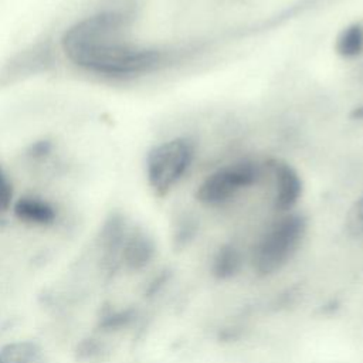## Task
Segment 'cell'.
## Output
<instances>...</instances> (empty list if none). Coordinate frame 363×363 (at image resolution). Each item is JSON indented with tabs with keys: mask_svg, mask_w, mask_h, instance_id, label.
Masks as SVG:
<instances>
[{
	"mask_svg": "<svg viewBox=\"0 0 363 363\" xmlns=\"http://www.w3.org/2000/svg\"><path fill=\"white\" fill-rule=\"evenodd\" d=\"M153 252V241L143 230L135 227L128 231L121 250V258L129 268H143L152 259Z\"/></svg>",
	"mask_w": 363,
	"mask_h": 363,
	"instance_id": "ba28073f",
	"label": "cell"
},
{
	"mask_svg": "<svg viewBox=\"0 0 363 363\" xmlns=\"http://www.w3.org/2000/svg\"><path fill=\"white\" fill-rule=\"evenodd\" d=\"M352 224L359 231H363V199L354 206L352 213Z\"/></svg>",
	"mask_w": 363,
	"mask_h": 363,
	"instance_id": "4fadbf2b",
	"label": "cell"
},
{
	"mask_svg": "<svg viewBox=\"0 0 363 363\" xmlns=\"http://www.w3.org/2000/svg\"><path fill=\"white\" fill-rule=\"evenodd\" d=\"M265 169L274 179L275 208L279 211L291 210L302 193V182L296 170L284 160L277 159L265 162Z\"/></svg>",
	"mask_w": 363,
	"mask_h": 363,
	"instance_id": "8992f818",
	"label": "cell"
},
{
	"mask_svg": "<svg viewBox=\"0 0 363 363\" xmlns=\"http://www.w3.org/2000/svg\"><path fill=\"white\" fill-rule=\"evenodd\" d=\"M52 64V50L47 43H38L16 54L0 72L1 84H13L27 77L47 71Z\"/></svg>",
	"mask_w": 363,
	"mask_h": 363,
	"instance_id": "5b68a950",
	"label": "cell"
},
{
	"mask_svg": "<svg viewBox=\"0 0 363 363\" xmlns=\"http://www.w3.org/2000/svg\"><path fill=\"white\" fill-rule=\"evenodd\" d=\"M11 210L21 223L30 225L45 227L57 220V208L38 196H23L14 200Z\"/></svg>",
	"mask_w": 363,
	"mask_h": 363,
	"instance_id": "52a82bcc",
	"label": "cell"
},
{
	"mask_svg": "<svg viewBox=\"0 0 363 363\" xmlns=\"http://www.w3.org/2000/svg\"><path fill=\"white\" fill-rule=\"evenodd\" d=\"M13 203H14L13 184L0 166V213H4L9 208H11Z\"/></svg>",
	"mask_w": 363,
	"mask_h": 363,
	"instance_id": "7c38bea8",
	"label": "cell"
},
{
	"mask_svg": "<svg viewBox=\"0 0 363 363\" xmlns=\"http://www.w3.org/2000/svg\"><path fill=\"white\" fill-rule=\"evenodd\" d=\"M194 159V145L186 138H173L153 146L146 156V177L157 196L167 194L186 174Z\"/></svg>",
	"mask_w": 363,
	"mask_h": 363,
	"instance_id": "7a4b0ae2",
	"label": "cell"
},
{
	"mask_svg": "<svg viewBox=\"0 0 363 363\" xmlns=\"http://www.w3.org/2000/svg\"><path fill=\"white\" fill-rule=\"evenodd\" d=\"M305 233V221L298 214H288L272 224L254 250V267L261 274L279 269L295 252Z\"/></svg>",
	"mask_w": 363,
	"mask_h": 363,
	"instance_id": "3957f363",
	"label": "cell"
},
{
	"mask_svg": "<svg viewBox=\"0 0 363 363\" xmlns=\"http://www.w3.org/2000/svg\"><path fill=\"white\" fill-rule=\"evenodd\" d=\"M265 173V163L242 159L210 173L197 187L196 197L207 206H220L237 193L257 184Z\"/></svg>",
	"mask_w": 363,
	"mask_h": 363,
	"instance_id": "277c9868",
	"label": "cell"
},
{
	"mask_svg": "<svg viewBox=\"0 0 363 363\" xmlns=\"http://www.w3.org/2000/svg\"><path fill=\"white\" fill-rule=\"evenodd\" d=\"M240 264H241L240 252L234 247L227 245L218 251L214 259V272L221 278L231 277L233 274L237 272V269L240 268Z\"/></svg>",
	"mask_w": 363,
	"mask_h": 363,
	"instance_id": "8fae6325",
	"label": "cell"
},
{
	"mask_svg": "<svg viewBox=\"0 0 363 363\" xmlns=\"http://www.w3.org/2000/svg\"><path fill=\"white\" fill-rule=\"evenodd\" d=\"M336 51L345 58H354L363 51V27L359 23L349 24L336 40Z\"/></svg>",
	"mask_w": 363,
	"mask_h": 363,
	"instance_id": "9c48e42d",
	"label": "cell"
},
{
	"mask_svg": "<svg viewBox=\"0 0 363 363\" xmlns=\"http://www.w3.org/2000/svg\"><path fill=\"white\" fill-rule=\"evenodd\" d=\"M38 349L31 342H16L0 349V363H34Z\"/></svg>",
	"mask_w": 363,
	"mask_h": 363,
	"instance_id": "30bf717a",
	"label": "cell"
},
{
	"mask_svg": "<svg viewBox=\"0 0 363 363\" xmlns=\"http://www.w3.org/2000/svg\"><path fill=\"white\" fill-rule=\"evenodd\" d=\"M352 118L357 121H363V105H359L352 111Z\"/></svg>",
	"mask_w": 363,
	"mask_h": 363,
	"instance_id": "5bb4252c",
	"label": "cell"
},
{
	"mask_svg": "<svg viewBox=\"0 0 363 363\" xmlns=\"http://www.w3.org/2000/svg\"><path fill=\"white\" fill-rule=\"evenodd\" d=\"M130 14L104 10L79 18L61 37V50L78 69L108 81L143 77L164 67L169 52L128 38Z\"/></svg>",
	"mask_w": 363,
	"mask_h": 363,
	"instance_id": "6da1fadb",
	"label": "cell"
}]
</instances>
